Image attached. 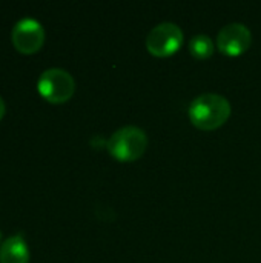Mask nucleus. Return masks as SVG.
Returning <instances> with one entry per match:
<instances>
[{"label":"nucleus","instance_id":"obj_1","mask_svg":"<svg viewBox=\"0 0 261 263\" xmlns=\"http://www.w3.org/2000/svg\"><path fill=\"white\" fill-rule=\"evenodd\" d=\"M229 116V100L217 92L200 94L189 105V119L200 129H215L226 123Z\"/></svg>","mask_w":261,"mask_h":263},{"label":"nucleus","instance_id":"obj_2","mask_svg":"<svg viewBox=\"0 0 261 263\" xmlns=\"http://www.w3.org/2000/svg\"><path fill=\"white\" fill-rule=\"evenodd\" d=\"M148 146L146 133L135 126L126 125L118 128L106 142L109 154L120 162H132L140 159Z\"/></svg>","mask_w":261,"mask_h":263},{"label":"nucleus","instance_id":"obj_3","mask_svg":"<svg viewBox=\"0 0 261 263\" xmlns=\"http://www.w3.org/2000/svg\"><path fill=\"white\" fill-rule=\"evenodd\" d=\"M38 92L51 103L68 102L75 91L74 77L62 68H49L42 72L37 82Z\"/></svg>","mask_w":261,"mask_h":263},{"label":"nucleus","instance_id":"obj_4","mask_svg":"<svg viewBox=\"0 0 261 263\" xmlns=\"http://www.w3.org/2000/svg\"><path fill=\"white\" fill-rule=\"evenodd\" d=\"M183 45V31L174 22L155 25L146 35V48L157 57H166L180 49Z\"/></svg>","mask_w":261,"mask_h":263},{"label":"nucleus","instance_id":"obj_5","mask_svg":"<svg viewBox=\"0 0 261 263\" xmlns=\"http://www.w3.org/2000/svg\"><path fill=\"white\" fill-rule=\"evenodd\" d=\"M11 39L14 48L18 52L34 54L45 43V29L40 25V22H37L35 18L25 17L14 25Z\"/></svg>","mask_w":261,"mask_h":263},{"label":"nucleus","instance_id":"obj_6","mask_svg":"<svg viewBox=\"0 0 261 263\" xmlns=\"http://www.w3.org/2000/svg\"><path fill=\"white\" fill-rule=\"evenodd\" d=\"M251 42H252L251 29L240 22L225 25L218 31V35H217L218 49L228 55L243 54L251 46Z\"/></svg>","mask_w":261,"mask_h":263},{"label":"nucleus","instance_id":"obj_7","mask_svg":"<svg viewBox=\"0 0 261 263\" xmlns=\"http://www.w3.org/2000/svg\"><path fill=\"white\" fill-rule=\"evenodd\" d=\"M0 263H29V248L22 234L11 236L0 245Z\"/></svg>","mask_w":261,"mask_h":263},{"label":"nucleus","instance_id":"obj_8","mask_svg":"<svg viewBox=\"0 0 261 263\" xmlns=\"http://www.w3.org/2000/svg\"><path fill=\"white\" fill-rule=\"evenodd\" d=\"M188 46L191 54L198 60H205L214 54V42L208 34H195L191 37Z\"/></svg>","mask_w":261,"mask_h":263},{"label":"nucleus","instance_id":"obj_9","mask_svg":"<svg viewBox=\"0 0 261 263\" xmlns=\"http://www.w3.org/2000/svg\"><path fill=\"white\" fill-rule=\"evenodd\" d=\"M5 111H6V105H5L3 99L0 97V120H2V119H3V116H5Z\"/></svg>","mask_w":261,"mask_h":263},{"label":"nucleus","instance_id":"obj_10","mask_svg":"<svg viewBox=\"0 0 261 263\" xmlns=\"http://www.w3.org/2000/svg\"><path fill=\"white\" fill-rule=\"evenodd\" d=\"M0 239H2V234H0Z\"/></svg>","mask_w":261,"mask_h":263}]
</instances>
